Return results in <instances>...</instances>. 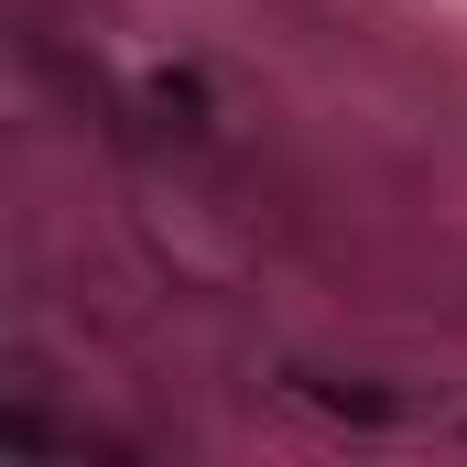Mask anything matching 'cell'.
I'll list each match as a JSON object with an SVG mask.
<instances>
[{"label":"cell","instance_id":"6da1fadb","mask_svg":"<svg viewBox=\"0 0 467 467\" xmlns=\"http://www.w3.org/2000/svg\"><path fill=\"white\" fill-rule=\"evenodd\" d=\"M283 391H294V402H316V413H337V424H358V435H380V424H402V413H413L402 391H380V380H358V369H283Z\"/></svg>","mask_w":467,"mask_h":467}]
</instances>
